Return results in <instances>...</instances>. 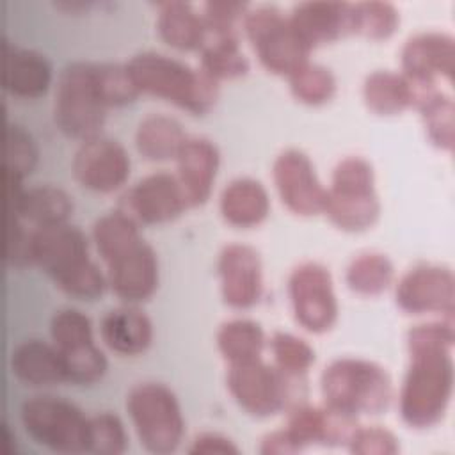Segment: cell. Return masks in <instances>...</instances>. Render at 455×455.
<instances>
[{
  "label": "cell",
  "instance_id": "cell-1",
  "mask_svg": "<svg viewBox=\"0 0 455 455\" xmlns=\"http://www.w3.org/2000/svg\"><path fill=\"white\" fill-rule=\"evenodd\" d=\"M124 64L140 94L164 100L192 116H204L217 103L219 84L183 60L146 50Z\"/></svg>",
  "mask_w": 455,
  "mask_h": 455
},
{
  "label": "cell",
  "instance_id": "cell-2",
  "mask_svg": "<svg viewBox=\"0 0 455 455\" xmlns=\"http://www.w3.org/2000/svg\"><path fill=\"white\" fill-rule=\"evenodd\" d=\"M409 366L398 393V414L416 430L437 425L450 405L453 393L451 348L409 352Z\"/></svg>",
  "mask_w": 455,
  "mask_h": 455
},
{
  "label": "cell",
  "instance_id": "cell-3",
  "mask_svg": "<svg viewBox=\"0 0 455 455\" xmlns=\"http://www.w3.org/2000/svg\"><path fill=\"white\" fill-rule=\"evenodd\" d=\"M320 395L325 405L359 418L387 409L393 382L384 366L361 357L332 359L320 373Z\"/></svg>",
  "mask_w": 455,
  "mask_h": 455
},
{
  "label": "cell",
  "instance_id": "cell-4",
  "mask_svg": "<svg viewBox=\"0 0 455 455\" xmlns=\"http://www.w3.org/2000/svg\"><path fill=\"white\" fill-rule=\"evenodd\" d=\"M226 387L236 405L252 418H270L300 403L304 377H293L261 357L228 364Z\"/></svg>",
  "mask_w": 455,
  "mask_h": 455
},
{
  "label": "cell",
  "instance_id": "cell-5",
  "mask_svg": "<svg viewBox=\"0 0 455 455\" xmlns=\"http://www.w3.org/2000/svg\"><path fill=\"white\" fill-rule=\"evenodd\" d=\"M107 110L98 92L94 62H68L59 71L52 101V116L59 132L78 142L98 137Z\"/></svg>",
  "mask_w": 455,
  "mask_h": 455
},
{
  "label": "cell",
  "instance_id": "cell-6",
  "mask_svg": "<svg viewBox=\"0 0 455 455\" xmlns=\"http://www.w3.org/2000/svg\"><path fill=\"white\" fill-rule=\"evenodd\" d=\"M124 407L140 446L155 455L172 453L185 432V419L176 395L162 382H139Z\"/></svg>",
  "mask_w": 455,
  "mask_h": 455
},
{
  "label": "cell",
  "instance_id": "cell-7",
  "mask_svg": "<svg viewBox=\"0 0 455 455\" xmlns=\"http://www.w3.org/2000/svg\"><path fill=\"white\" fill-rule=\"evenodd\" d=\"M242 32L261 68L272 75L286 78L309 60V46L299 37L288 16L275 5H249Z\"/></svg>",
  "mask_w": 455,
  "mask_h": 455
},
{
  "label": "cell",
  "instance_id": "cell-8",
  "mask_svg": "<svg viewBox=\"0 0 455 455\" xmlns=\"http://www.w3.org/2000/svg\"><path fill=\"white\" fill-rule=\"evenodd\" d=\"M20 423L37 444L55 453L87 451V416L69 400L32 395L20 405Z\"/></svg>",
  "mask_w": 455,
  "mask_h": 455
},
{
  "label": "cell",
  "instance_id": "cell-9",
  "mask_svg": "<svg viewBox=\"0 0 455 455\" xmlns=\"http://www.w3.org/2000/svg\"><path fill=\"white\" fill-rule=\"evenodd\" d=\"M295 322L311 334H323L338 320V299L332 275L318 261H302L295 265L286 281Z\"/></svg>",
  "mask_w": 455,
  "mask_h": 455
},
{
  "label": "cell",
  "instance_id": "cell-10",
  "mask_svg": "<svg viewBox=\"0 0 455 455\" xmlns=\"http://www.w3.org/2000/svg\"><path fill=\"white\" fill-rule=\"evenodd\" d=\"M272 183L283 206L293 215L313 217L323 212L327 188L304 151L283 149L272 164Z\"/></svg>",
  "mask_w": 455,
  "mask_h": 455
},
{
  "label": "cell",
  "instance_id": "cell-11",
  "mask_svg": "<svg viewBox=\"0 0 455 455\" xmlns=\"http://www.w3.org/2000/svg\"><path fill=\"white\" fill-rule=\"evenodd\" d=\"M395 302L407 315H439L453 318L455 277L448 267L419 263L395 284Z\"/></svg>",
  "mask_w": 455,
  "mask_h": 455
},
{
  "label": "cell",
  "instance_id": "cell-12",
  "mask_svg": "<svg viewBox=\"0 0 455 455\" xmlns=\"http://www.w3.org/2000/svg\"><path fill=\"white\" fill-rule=\"evenodd\" d=\"M117 208L139 226H155L180 217L188 208V203L176 174L156 171L137 180L121 196Z\"/></svg>",
  "mask_w": 455,
  "mask_h": 455
},
{
  "label": "cell",
  "instance_id": "cell-13",
  "mask_svg": "<svg viewBox=\"0 0 455 455\" xmlns=\"http://www.w3.org/2000/svg\"><path fill=\"white\" fill-rule=\"evenodd\" d=\"M71 174L85 190L110 194L126 183L130 156L121 142L98 135L78 144L71 160Z\"/></svg>",
  "mask_w": 455,
  "mask_h": 455
},
{
  "label": "cell",
  "instance_id": "cell-14",
  "mask_svg": "<svg viewBox=\"0 0 455 455\" xmlns=\"http://www.w3.org/2000/svg\"><path fill=\"white\" fill-rule=\"evenodd\" d=\"M89 240L69 222L30 229V265L46 274L53 284L89 261Z\"/></svg>",
  "mask_w": 455,
  "mask_h": 455
},
{
  "label": "cell",
  "instance_id": "cell-15",
  "mask_svg": "<svg viewBox=\"0 0 455 455\" xmlns=\"http://www.w3.org/2000/svg\"><path fill=\"white\" fill-rule=\"evenodd\" d=\"M217 275L222 302L233 309L252 307L263 293L259 252L242 242L226 243L217 256Z\"/></svg>",
  "mask_w": 455,
  "mask_h": 455
},
{
  "label": "cell",
  "instance_id": "cell-16",
  "mask_svg": "<svg viewBox=\"0 0 455 455\" xmlns=\"http://www.w3.org/2000/svg\"><path fill=\"white\" fill-rule=\"evenodd\" d=\"M400 73L418 87H434L437 80H451L455 69V39L439 30L407 37L400 50Z\"/></svg>",
  "mask_w": 455,
  "mask_h": 455
},
{
  "label": "cell",
  "instance_id": "cell-17",
  "mask_svg": "<svg viewBox=\"0 0 455 455\" xmlns=\"http://www.w3.org/2000/svg\"><path fill=\"white\" fill-rule=\"evenodd\" d=\"M110 291L123 304L148 300L158 286V259L153 247L142 238L105 263Z\"/></svg>",
  "mask_w": 455,
  "mask_h": 455
},
{
  "label": "cell",
  "instance_id": "cell-18",
  "mask_svg": "<svg viewBox=\"0 0 455 455\" xmlns=\"http://www.w3.org/2000/svg\"><path fill=\"white\" fill-rule=\"evenodd\" d=\"M284 428L300 450L320 446H345L357 427V418L339 412L325 403L309 405L300 402L286 411Z\"/></svg>",
  "mask_w": 455,
  "mask_h": 455
},
{
  "label": "cell",
  "instance_id": "cell-19",
  "mask_svg": "<svg viewBox=\"0 0 455 455\" xmlns=\"http://www.w3.org/2000/svg\"><path fill=\"white\" fill-rule=\"evenodd\" d=\"M288 20L299 37L313 50L352 34V4L325 0L299 2L290 9Z\"/></svg>",
  "mask_w": 455,
  "mask_h": 455
},
{
  "label": "cell",
  "instance_id": "cell-20",
  "mask_svg": "<svg viewBox=\"0 0 455 455\" xmlns=\"http://www.w3.org/2000/svg\"><path fill=\"white\" fill-rule=\"evenodd\" d=\"M174 162L176 178L183 188L188 208L203 206L212 196L220 164L217 146L206 137H187Z\"/></svg>",
  "mask_w": 455,
  "mask_h": 455
},
{
  "label": "cell",
  "instance_id": "cell-21",
  "mask_svg": "<svg viewBox=\"0 0 455 455\" xmlns=\"http://www.w3.org/2000/svg\"><path fill=\"white\" fill-rule=\"evenodd\" d=\"M100 338L110 352L133 357L146 352L151 345L153 323L135 304H123L103 313Z\"/></svg>",
  "mask_w": 455,
  "mask_h": 455
},
{
  "label": "cell",
  "instance_id": "cell-22",
  "mask_svg": "<svg viewBox=\"0 0 455 455\" xmlns=\"http://www.w3.org/2000/svg\"><path fill=\"white\" fill-rule=\"evenodd\" d=\"M9 370L16 380L30 387H48L66 382L64 364L57 347L36 338L23 339L11 348Z\"/></svg>",
  "mask_w": 455,
  "mask_h": 455
},
{
  "label": "cell",
  "instance_id": "cell-23",
  "mask_svg": "<svg viewBox=\"0 0 455 455\" xmlns=\"http://www.w3.org/2000/svg\"><path fill=\"white\" fill-rule=\"evenodd\" d=\"M52 82V66L48 59L30 48L4 44L2 87L16 98L36 100L43 96Z\"/></svg>",
  "mask_w": 455,
  "mask_h": 455
},
{
  "label": "cell",
  "instance_id": "cell-24",
  "mask_svg": "<svg viewBox=\"0 0 455 455\" xmlns=\"http://www.w3.org/2000/svg\"><path fill=\"white\" fill-rule=\"evenodd\" d=\"M155 27L160 41L178 52H201L210 37L201 12L180 0L156 4Z\"/></svg>",
  "mask_w": 455,
  "mask_h": 455
},
{
  "label": "cell",
  "instance_id": "cell-25",
  "mask_svg": "<svg viewBox=\"0 0 455 455\" xmlns=\"http://www.w3.org/2000/svg\"><path fill=\"white\" fill-rule=\"evenodd\" d=\"M270 212L267 188L254 178L240 176L224 185L219 196V213L233 228L259 226Z\"/></svg>",
  "mask_w": 455,
  "mask_h": 455
},
{
  "label": "cell",
  "instance_id": "cell-26",
  "mask_svg": "<svg viewBox=\"0 0 455 455\" xmlns=\"http://www.w3.org/2000/svg\"><path fill=\"white\" fill-rule=\"evenodd\" d=\"M73 201L66 190L55 185H34L23 188L16 203L7 204V213L20 217L32 228L68 222Z\"/></svg>",
  "mask_w": 455,
  "mask_h": 455
},
{
  "label": "cell",
  "instance_id": "cell-27",
  "mask_svg": "<svg viewBox=\"0 0 455 455\" xmlns=\"http://www.w3.org/2000/svg\"><path fill=\"white\" fill-rule=\"evenodd\" d=\"M361 96L370 112L396 116L414 108L416 85L400 71L375 69L364 76Z\"/></svg>",
  "mask_w": 455,
  "mask_h": 455
},
{
  "label": "cell",
  "instance_id": "cell-28",
  "mask_svg": "<svg viewBox=\"0 0 455 455\" xmlns=\"http://www.w3.org/2000/svg\"><path fill=\"white\" fill-rule=\"evenodd\" d=\"M332 226L347 233H361L370 229L380 215V201L371 192H336L327 188L322 212Z\"/></svg>",
  "mask_w": 455,
  "mask_h": 455
},
{
  "label": "cell",
  "instance_id": "cell-29",
  "mask_svg": "<svg viewBox=\"0 0 455 455\" xmlns=\"http://www.w3.org/2000/svg\"><path fill=\"white\" fill-rule=\"evenodd\" d=\"M181 123L165 114H149L139 121L133 135L137 153L149 162L174 160L187 140Z\"/></svg>",
  "mask_w": 455,
  "mask_h": 455
},
{
  "label": "cell",
  "instance_id": "cell-30",
  "mask_svg": "<svg viewBox=\"0 0 455 455\" xmlns=\"http://www.w3.org/2000/svg\"><path fill=\"white\" fill-rule=\"evenodd\" d=\"M414 108L419 112L428 140L441 151H451L455 144V105L451 96L437 85H416Z\"/></svg>",
  "mask_w": 455,
  "mask_h": 455
},
{
  "label": "cell",
  "instance_id": "cell-31",
  "mask_svg": "<svg viewBox=\"0 0 455 455\" xmlns=\"http://www.w3.org/2000/svg\"><path fill=\"white\" fill-rule=\"evenodd\" d=\"M219 354L228 364L259 359L265 348V332L251 318H231L219 325L215 334Z\"/></svg>",
  "mask_w": 455,
  "mask_h": 455
},
{
  "label": "cell",
  "instance_id": "cell-32",
  "mask_svg": "<svg viewBox=\"0 0 455 455\" xmlns=\"http://www.w3.org/2000/svg\"><path fill=\"white\" fill-rule=\"evenodd\" d=\"M91 240L101 261L107 263L139 240H142V236L139 231V224L123 210L116 208L100 215L92 222Z\"/></svg>",
  "mask_w": 455,
  "mask_h": 455
},
{
  "label": "cell",
  "instance_id": "cell-33",
  "mask_svg": "<svg viewBox=\"0 0 455 455\" xmlns=\"http://www.w3.org/2000/svg\"><path fill=\"white\" fill-rule=\"evenodd\" d=\"M395 279V267L384 252L366 251L354 256L345 268V284L363 297L384 293Z\"/></svg>",
  "mask_w": 455,
  "mask_h": 455
},
{
  "label": "cell",
  "instance_id": "cell-34",
  "mask_svg": "<svg viewBox=\"0 0 455 455\" xmlns=\"http://www.w3.org/2000/svg\"><path fill=\"white\" fill-rule=\"evenodd\" d=\"M199 69L217 84L245 76L249 60L240 48V37H208L199 52Z\"/></svg>",
  "mask_w": 455,
  "mask_h": 455
},
{
  "label": "cell",
  "instance_id": "cell-35",
  "mask_svg": "<svg viewBox=\"0 0 455 455\" xmlns=\"http://www.w3.org/2000/svg\"><path fill=\"white\" fill-rule=\"evenodd\" d=\"M291 96L307 107H320L336 94V78L332 71L316 62H304L286 76Z\"/></svg>",
  "mask_w": 455,
  "mask_h": 455
},
{
  "label": "cell",
  "instance_id": "cell-36",
  "mask_svg": "<svg viewBox=\"0 0 455 455\" xmlns=\"http://www.w3.org/2000/svg\"><path fill=\"white\" fill-rule=\"evenodd\" d=\"M398 23L400 14L389 2L368 0L352 4V34L371 41H384L395 34Z\"/></svg>",
  "mask_w": 455,
  "mask_h": 455
},
{
  "label": "cell",
  "instance_id": "cell-37",
  "mask_svg": "<svg viewBox=\"0 0 455 455\" xmlns=\"http://www.w3.org/2000/svg\"><path fill=\"white\" fill-rule=\"evenodd\" d=\"M268 348L274 359L272 364L293 377H306V373L315 363L313 347L306 339L291 332H284V331L272 332L268 339Z\"/></svg>",
  "mask_w": 455,
  "mask_h": 455
},
{
  "label": "cell",
  "instance_id": "cell-38",
  "mask_svg": "<svg viewBox=\"0 0 455 455\" xmlns=\"http://www.w3.org/2000/svg\"><path fill=\"white\" fill-rule=\"evenodd\" d=\"M94 76L100 98L107 108L124 107L139 98L126 64L117 62H94Z\"/></svg>",
  "mask_w": 455,
  "mask_h": 455
},
{
  "label": "cell",
  "instance_id": "cell-39",
  "mask_svg": "<svg viewBox=\"0 0 455 455\" xmlns=\"http://www.w3.org/2000/svg\"><path fill=\"white\" fill-rule=\"evenodd\" d=\"M48 332L52 343L60 352L94 341L89 316L76 307L57 309L48 322Z\"/></svg>",
  "mask_w": 455,
  "mask_h": 455
},
{
  "label": "cell",
  "instance_id": "cell-40",
  "mask_svg": "<svg viewBox=\"0 0 455 455\" xmlns=\"http://www.w3.org/2000/svg\"><path fill=\"white\" fill-rule=\"evenodd\" d=\"M60 357L64 364L66 382H71V384H78V386L94 384L107 371V357L94 341L80 345L76 348L62 350Z\"/></svg>",
  "mask_w": 455,
  "mask_h": 455
},
{
  "label": "cell",
  "instance_id": "cell-41",
  "mask_svg": "<svg viewBox=\"0 0 455 455\" xmlns=\"http://www.w3.org/2000/svg\"><path fill=\"white\" fill-rule=\"evenodd\" d=\"M128 437L121 419L101 411L87 419V451L96 455H121L126 450Z\"/></svg>",
  "mask_w": 455,
  "mask_h": 455
},
{
  "label": "cell",
  "instance_id": "cell-42",
  "mask_svg": "<svg viewBox=\"0 0 455 455\" xmlns=\"http://www.w3.org/2000/svg\"><path fill=\"white\" fill-rule=\"evenodd\" d=\"M37 164V146L32 135L16 123L5 126V156L4 169L7 176L23 180Z\"/></svg>",
  "mask_w": 455,
  "mask_h": 455
},
{
  "label": "cell",
  "instance_id": "cell-43",
  "mask_svg": "<svg viewBox=\"0 0 455 455\" xmlns=\"http://www.w3.org/2000/svg\"><path fill=\"white\" fill-rule=\"evenodd\" d=\"M249 9L245 2L212 0L201 7V18L210 37H238L243 16Z\"/></svg>",
  "mask_w": 455,
  "mask_h": 455
},
{
  "label": "cell",
  "instance_id": "cell-44",
  "mask_svg": "<svg viewBox=\"0 0 455 455\" xmlns=\"http://www.w3.org/2000/svg\"><path fill=\"white\" fill-rule=\"evenodd\" d=\"M331 190L341 192H368L375 190V171L373 165L357 155L338 160L331 172Z\"/></svg>",
  "mask_w": 455,
  "mask_h": 455
},
{
  "label": "cell",
  "instance_id": "cell-45",
  "mask_svg": "<svg viewBox=\"0 0 455 455\" xmlns=\"http://www.w3.org/2000/svg\"><path fill=\"white\" fill-rule=\"evenodd\" d=\"M345 446L355 455H395L400 451L398 437L391 430L379 425H357Z\"/></svg>",
  "mask_w": 455,
  "mask_h": 455
},
{
  "label": "cell",
  "instance_id": "cell-46",
  "mask_svg": "<svg viewBox=\"0 0 455 455\" xmlns=\"http://www.w3.org/2000/svg\"><path fill=\"white\" fill-rule=\"evenodd\" d=\"M5 261L9 267L23 268L30 265V231L25 222L7 213V231H5Z\"/></svg>",
  "mask_w": 455,
  "mask_h": 455
},
{
  "label": "cell",
  "instance_id": "cell-47",
  "mask_svg": "<svg viewBox=\"0 0 455 455\" xmlns=\"http://www.w3.org/2000/svg\"><path fill=\"white\" fill-rule=\"evenodd\" d=\"M190 455H236L240 448L226 435L217 432H201L187 448Z\"/></svg>",
  "mask_w": 455,
  "mask_h": 455
},
{
  "label": "cell",
  "instance_id": "cell-48",
  "mask_svg": "<svg viewBox=\"0 0 455 455\" xmlns=\"http://www.w3.org/2000/svg\"><path fill=\"white\" fill-rule=\"evenodd\" d=\"M258 451L261 455H291V453L300 451V446L295 443V439L283 427V428L267 432L259 439Z\"/></svg>",
  "mask_w": 455,
  "mask_h": 455
}]
</instances>
